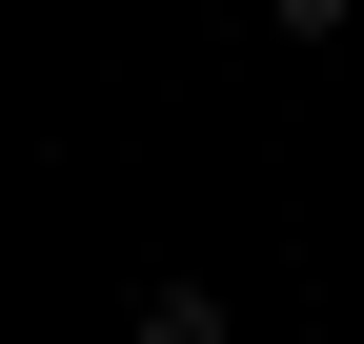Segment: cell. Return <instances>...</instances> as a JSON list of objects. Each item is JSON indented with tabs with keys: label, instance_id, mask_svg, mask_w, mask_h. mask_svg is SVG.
Wrapping results in <instances>:
<instances>
[{
	"label": "cell",
	"instance_id": "2",
	"mask_svg": "<svg viewBox=\"0 0 364 344\" xmlns=\"http://www.w3.org/2000/svg\"><path fill=\"white\" fill-rule=\"evenodd\" d=\"M284 41H344V0H284Z\"/></svg>",
	"mask_w": 364,
	"mask_h": 344
},
{
	"label": "cell",
	"instance_id": "1",
	"mask_svg": "<svg viewBox=\"0 0 364 344\" xmlns=\"http://www.w3.org/2000/svg\"><path fill=\"white\" fill-rule=\"evenodd\" d=\"M142 344H223V304L203 284H142Z\"/></svg>",
	"mask_w": 364,
	"mask_h": 344
}]
</instances>
